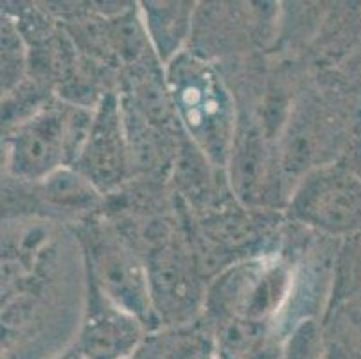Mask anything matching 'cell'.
Returning <instances> with one entry per match:
<instances>
[{
	"label": "cell",
	"instance_id": "6da1fadb",
	"mask_svg": "<svg viewBox=\"0 0 361 359\" xmlns=\"http://www.w3.org/2000/svg\"><path fill=\"white\" fill-rule=\"evenodd\" d=\"M171 108L196 150L216 167H226L238 121L231 92L212 65L180 52L164 71Z\"/></svg>",
	"mask_w": 361,
	"mask_h": 359
},
{
	"label": "cell",
	"instance_id": "7a4b0ae2",
	"mask_svg": "<svg viewBox=\"0 0 361 359\" xmlns=\"http://www.w3.org/2000/svg\"><path fill=\"white\" fill-rule=\"evenodd\" d=\"M94 110L49 104L16 124L6 138V167L15 180L42 183L72 167L87 142Z\"/></svg>",
	"mask_w": 361,
	"mask_h": 359
},
{
	"label": "cell",
	"instance_id": "3957f363",
	"mask_svg": "<svg viewBox=\"0 0 361 359\" xmlns=\"http://www.w3.org/2000/svg\"><path fill=\"white\" fill-rule=\"evenodd\" d=\"M293 281V268L277 255L254 257L232 264L205 291L207 322L245 318L270 322L279 329L290 304Z\"/></svg>",
	"mask_w": 361,
	"mask_h": 359
},
{
	"label": "cell",
	"instance_id": "277c9868",
	"mask_svg": "<svg viewBox=\"0 0 361 359\" xmlns=\"http://www.w3.org/2000/svg\"><path fill=\"white\" fill-rule=\"evenodd\" d=\"M288 210L295 221L322 236H360L361 176L338 164L314 167L297 183Z\"/></svg>",
	"mask_w": 361,
	"mask_h": 359
},
{
	"label": "cell",
	"instance_id": "5b68a950",
	"mask_svg": "<svg viewBox=\"0 0 361 359\" xmlns=\"http://www.w3.org/2000/svg\"><path fill=\"white\" fill-rule=\"evenodd\" d=\"M90 281L116 305L137 316L149 329L159 327L151 298L147 268L130 246L104 230L90 237L88 246Z\"/></svg>",
	"mask_w": 361,
	"mask_h": 359
},
{
	"label": "cell",
	"instance_id": "8992f818",
	"mask_svg": "<svg viewBox=\"0 0 361 359\" xmlns=\"http://www.w3.org/2000/svg\"><path fill=\"white\" fill-rule=\"evenodd\" d=\"M147 327L137 316L116 305L94 282H88L75 347L85 359H133L146 343Z\"/></svg>",
	"mask_w": 361,
	"mask_h": 359
},
{
	"label": "cell",
	"instance_id": "52a82bcc",
	"mask_svg": "<svg viewBox=\"0 0 361 359\" xmlns=\"http://www.w3.org/2000/svg\"><path fill=\"white\" fill-rule=\"evenodd\" d=\"M130 164L126 121L119 99L108 94L94 108L87 142L72 167L88 178L101 194L116 189L124 180Z\"/></svg>",
	"mask_w": 361,
	"mask_h": 359
},
{
	"label": "cell",
	"instance_id": "ba28073f",
	"mask_svg": "<svg viewBox=\"0 0 361 359\" xmlns=\"http://www.w3.org/2000/svg\"><path fill=\"white\" fill-rule=\"evenodd\" d=\"M146 268L159 324L173 327L189 324L198 302L205 304V295L198 291L195 269L182 248L164 243L151 252Z\"/></svg>",
	"mask_w": 361,
	"mask_h": 359
},
{
	"label": "cell",
	"instance_id": "9c48e42d",
	"mask_svg": "<svg viewBox=\"0 0 361 359\" xmlns=\"http://www.w3.org/2000/svg\"><path fill=\"white\" fill-rule=\"evenodd\" d=\"M214 331L219 359H279V329L270 322L225 318L209 322Z\"/></svg>",
	"mask_w": 361,
	"mask_h": 359
},
{
	"label": "cell",
	"instance_id": "30bf717a",
	"mask_svg": "<svg viewBox=\"0 0 361 359\" xmlns=\"http://www.w3.org/2000/svg\"><path fill=\"white\" fill-rule=\"evenodd\" d=\"M142 22L160 61L167 65L180 54L191 29V2H144Z\"/></svg>",
	"mask_w": 361,
	"mask_h": 359
},
{
	"label": "cell",
	"instance_id": "8fae6325",
	"mask_svg": "<svg viewBox=\"0 0 361 359\" xmlns=\"http://www.w3.org/2000/svg\"><path fill=\"white\" fill-rule=\"evenodd\" d=\"M232 190L243 203H254L261 196L264 182V146L254 128L238 126L228 157Z\"/></svg>",
	"mask_w": 361,
	"mask_h": 359
},
{
	"label": "cell",
	"instance_id": "7c38bea8",
	"mask_svg": "<svg viewBox=\"0 0 361 359\" xmlns=\"http://www.w3.org/2000/svg\"><path fill=\"white\" fill-rule=\"evenodd\" d=\"M38 185L45 202L56 209L85 210L99 202V190L75 167H61Z\"/></svg>",
	"mask_w": 361,
	"mask_h": 359
},
{
	"label": "cell",
	"instance_id": "4fadbf2b",
	"mask_svg": "<svg viewBox=\"0 0 361 359\" xmlns=\"http://www.w3.org/2000/svg\"><path fill=\"white\" fill-rule=\"evenodd\" d=\"M160 359H219L211 324L173 327L157 341Z\"/></svg>",
	"mask_w": 361,
	"mask_h": 359
},
{
	"label": "cell",
	"instance_id": "5bb4252c",
	"mask_svg": "<svg viewBox=\"0 0 361 359\" xmlns=\"http://www.w3.org/2000/svg\"><path fill=\"white\" fill-rule=\"evenodd\" d=\"M327 340L317 318L295 324L284 334L279 359H326Z\"/></svg>",
	"mask_w": 361,
	"mask_h": 359
},
{
	"label": "cell",
	"instance_id": "9a60e30c",
	"mask_svg": "<svg viewBox=\"0 0 361 359\" xmlns=\"http://www.w3.org/2000/svg\"><path fill=\"white\" fill-rule=\"evenodd\" d=\"M25 68V49L15 25L2 24V92L9 94L20 83Z\"/></svg>",
	"mask_w": 361,
	"mask_h": 359
},
{
	"label": "cell",
	"instance_id": "2e32d148",
	"mask_svg": "<svg viewBox=\"0 0 361 359\" xmlns=\"http://www.w3.org/2000/svg\"><path fill=\"white\" fill-rule=\"evenodd\" d=\"M326 359H361V352H357L356 348L343 343V341H336V343L327 341Z\"/></svg>",
	"mask_w": 361,
	"mask_h": 359
},
{
	"label": "cell",
	"instance_id": "e0dca14e",
	"mask_svg": "<svg viewBox=\"0 0 361 359\" xmlns=\"http://www.w3.org/2000/svg\"><path fill=\"white\" fill-rule=\"evenodd\" d=\"M135 359H160V352H159V347H157V343H151V345L144 343V347L137 352Z\"/></svg>",
	"mask_w": 361,
	"mask_h": 359
},
{
	"label": "cell",
	"instance_id": "ac0fdd59",
	"mask_svg": "<svg viewBox=\"0 0 361 359\" xmlns=\"http://www.w3.org/2000/svg\"><path fill=\"white\" fill-rule=\"evenodd\" d=\"M54 359H85V358H83V355H81L80 348L75 347V345H72L71 348L63 351L60 355H56Z\"/></svg>",
	"mask_w": 361,
	"mask_h": 359
},
{
	"label": "cell",
	"instance_id": "d6986e66",
	"mask_svg": "<svg viewBox=\"0 0 361 359\" xmlns=\"http://www.w3.org/2000/svg\"><path fill=\"white\" fill-rule=\"evenodd\" d=\"M133 359H135V358H133Z\"/></svg>",
	"mask_w": 361,
	"mask_h": 359
}]
</instances>
